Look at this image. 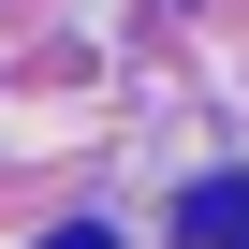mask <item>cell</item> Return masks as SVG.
Returning a JSON list of instances; mask_svg holds the SVG:
<instances>
[{"mask_svg":"<svg viewBox=\"0 0 249 249\" xmlns=\"http://www.w3.org/2000/svg\"><path fill=\"white\" fill-rule=\"evenodd\" d=\"M176 234H191V249H249V176H205V191L176 205Z\"/></svg>","mask_w":249,"mask_h":249,"instance_id":"obj_1","label":"cell"},{"mask_svg":"<svg viewBox=\"0 0 249 249\" xmlns=\"http://www.w3.org/2000/svg\"><path fill=\"white\" fill-rule=\"evenodd\" d=\"M44 249H117V234H103V220H59V234H44Z\"/></svg>","mask_w":249,"mask_h":249,"instance_id":"obj_2","label":"cell"}]
</instances>
